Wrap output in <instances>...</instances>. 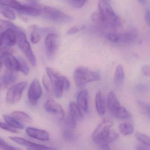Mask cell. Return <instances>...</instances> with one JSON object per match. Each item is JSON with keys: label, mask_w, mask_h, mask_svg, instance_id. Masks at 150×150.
I'll return each mask as SVG.
<instances>
[{"label": "cell", "mask_w": 150, "mask_h": 150, "mask_svg": "<svg viewBox=\"0 0 150 150\" xmlns=\"http://www.w3.org/2000/svg\"><path fill=\"white\" fill-rule=\"evenodd\" d=\"M95 105L97 113L100 115H103L105 113V108L103 97L100 92H97L96 95Z\"/></svg>", "instance_id": "cell-19"}, {"label": "cell", "mask_w": 150, "mask_h": 150, "mask_svg": "<svg viewBox=\"0 0 150 150\" xmlns=\"http://www.w3.org/2000/svg\"><path fill=\"white\" fill-rule=\"evenodd\" d=\"M76 123H77V121L68 114L65 120V125L67 127V129H74V128L76 127Z\"/></svg>", "instance_id": "cell-33"}, {"label": "cell", "mask_w": 150, "mask_h": 150, "mask_svg": "<svg viewBox=\"0 0 150 150\" xmlns=\"http://www.w3.org/2000/svg\"><path fill=\"white\" fill-rule=\"evenodd\" d=\"M0 5L11 8L19 12L22 9L23 5L19 1L13 0H0Z\"/></svg>", "instance_id": "cell-24"}, {"label": "cell", "mask_w": 150, "mask_h": 150, "mask_svg": "<svg viewBox=\"0 0 150 150\" xmlns=\"http://www.w3.org/2000/svg\"><path fill=\"white\" fill-rule=\"evenodd\" d=\"M27 85V81H23L11 87L8 89L6 96L7 103L14 104L19 102L21 99L23 92Z\"/></svg>", "instance_id": "cell-7"}, {"label": "cell", "mask_w": 150, "mask_h": 150, "mask_svg": "<svg viewBox=\"0 0 150 150\" xmlns=\"http://www.w3.org/2000/svg\"><path fill=\"white\" fill-rule=\"evenodd\" d=\"M17 34V41L18 46L34 67L36 65V59L32 51L30 44L27 40V36L23 30L18 31Z\"/></svg>", "instance_id": "cell-6"}, {"label": "cell", "mask_w": 150, "mask_h": 150, "mask_svg": "<svg viewBox=\"0 0 150 150\" xmlns=\"http://www.w3.org/2000/svg\"><path fill=\"white\" fill-rule=\"evenodd\" d=\"M108 108L112 115L121 107L119 101L115 93L110 92L108 96Z\"/></svg>", "instance_id": "cell-16"}, {"label": "cell", "mask_w": 150, "mask_h": 150, "mask_svg": "<svg viewBox=\"0 0 150 150\" xmlns=\"http://www.w3.org/2000/svg\"><path fill=\"white\" fill-rule=\"evenodd\" d=\"M11 116L19 122L30 123L32 122V119L30 116L25 112L21 111H14L11 113Z\"/></svg>", "instance_id": "cell-21"}, {"label": "cell", "mask_w": 150, "mask_h": 150, "mask_svg": "<svg viewBox=\"0 0 150 150\" xmlns=\"http://www.w3.org/2000/svg\"><path fill=\"white\" fill-rule=\"evenodd\" d=\"M4 64L7 71L14 72L19 71L20 63L19 60L13 55H9L5 57Z\"/></svg>", "instance_id": "cell-14"}, {"label": "cell", "mask_w": 150, "mask_h": 150, "mask_svg": "<svg viewBox=\"0 0 150 150\" xmlns=\"http://www.w3.org/2000/svg\"><path fill=\"white\" fill-rule=\"evenodd\" d=\"M150 9L149 8H147L145 11V20L148 25L150 24Z\"/></svg>", "instance_id": "cell-47"}, {"label": "cell", "mask_w": 150, "mask_h": 150, "mask_svg": "<svg viewBox=\"0 0 150 150\" xmlns=\"http://www.w3.org/2000/svg\"><path fill=\"white\" fill-rule=\"evenodd\" d=\"M119 42L124 44L131 43L135 42L138 38L137 31L134 29L118 34Z\"/></svg>", "instance_id": "cell-12"}, {"label": "cell", "mask_w": 150, "mask_h": 150, "mask_svg": "<svg viewBox=\"0 0 150 150\" xmlns=\"http://www.w3.org/2000/svg\"><path fill=\"white\" fill-rule=\"evenodd\" d=\"M3 64H4V62H3V60L1 59H0V72H1L2 68H3Z\"/></svg>", "instance_id": "cell-51"}, {"label": "cell", "mask_w": 150, "mask_h": 150, "mask_svg": "<svg viewBox=\"0 0 150 150\" xmlns=\"http://www.w3.org/2000/svg\"><path fill=\"white\" fill-rule=\"evenodd\" d=\"M88 99L89 94L86 90L81 91L77 96V103L81 110L87 112L88 109Z\"/></svg>", "instance_id": "cell-13"}, {"label": "cell", "mask_w": 150, "mask_h": 150, "mask_svg": "<svg viewBox=\"0 0 150 150\" xmlns=\"http://www.w3.org/2000/svg\"><path fill=\"white\" fill-rule=\"evenodd\" d=\"M30 39L31 42L33 43H38L41 40V36L38 32L36 31H34L31 33V35H30Z\"/></svg>", "instance_id": "cell-39"}, {"label": "cell", "mask_w": 150, "mask_h": 150, "mask_svg": "<svg viewBox=\"0 0 150 150\" xmlns=\"http://www.w3.org/2000/svg\"><path fill=\"white\" fill-rule=\"evenodd\" d=\"M17 41L16 31L12 29H8L5 30L3 35V43L7 46L14 45Z\"/></svg>", "instance_id": "cell-15"}, {"label": "cell", "mask_w": 150, "mask_h": 150, "mask_svg": "<svg viewBox=\"0 0 150 150\" xmlns=\"http://www.w3.org/2000/svg\"><path fill=\"white\" fill-rule=\"evenodd\" d=\"M91 19L92 21L97 24H101V23L100 18V15H99L98 12H94L92 15H91Z\"/></svg>", "instance_id": "cell-43"}, {"label": "cell", "mask_w": 150, "mask_h": 150, "mask_svg": "<svg viewBox=\"0 0 150 150\" xmlns=\"http://www.w3.org/2000/svg\"><path fill=\"white\" fill-rule=\"evenodd\" d=\"M36 7L40 10L43 17L51 21L66 23L72 20L71 16L55 8L43 5H38Z\"/></svg>", "instance_id": "cell-5"}, {"label": "cell", "mask_w": 150, "mask_h": 150, "mask_svg": "<svg viewBox=\"0 0 150 150\" xmlns=\"http://www.w3.org/2000/svg\"><path fill=\"white\" fill-rule=\"evenodd\" d=\"M135 137L137 139L141 142L146 147L148 148L150 147V139L148 136L140 132H137L135 134Z\"/></svg>", "instance_id": "cell-30"}, {"label": "cell", "mask_w": 150, "mask_h": 150, "mask_svg": "<svg viewBox=\"0 0 150 150\" xmlns=\"http://www.w3.org/2000/svg\"><path fill=\"white\" fill-rule=\"evenodd\" d=\"M85 26L84 25H75L74 27L68 30L67 34L69 35H74L78 33L79 31L82 30L85 28Z\"/></svg>", "instance_id": "cell-38"}, {"label": "cell", "mask_w": 150, "mask_h": 150, "mask_svg": "<svg viewBox=\"0 0 150 150\" xmlns=\"http://www.w3.org/2000/svg\"><path fill=\"white\" fill-rule=\"evenodd\" d=\"M44 108L47 112L54 115L59 120H63L64 117V111L63 108L58 103L54 100H47L45 103Z\"/></svg>", "instance_id": "cell-10"}, {"label": "cell", "mask_w": 150, "mask_h": 150, "mask_svg": "<svg viewBox=\"0 0 150 150\" xmlns=\"http://www.w3.org/2000/svg\"><path fill=\"white\" fill-rule=\"evenodd\" d=\"M42 83L46 90L49 93H52V87L51 84L50 83L49 80L47 79V77L45 76H44L43 77Z\"/></svg>", "instance_id": "cell-41"}, {"label": "cell", "mask_w": 150, "mask_h": 150, "mask_svg": "<svg viewBox=\"0 0 150 150\" xmlns=\"http://www.w3.org/2000/svg\"><path fill=\"white\" fill-rule=\"evenodd\" d=\"M118 129L120 133L125 136L130 135L134 131L132 125L128 122H123L120 124L118 126Z\"/></svg>", "instance_id": "cell-25"}, {"label": "cell", "mask_w": 150, "mask_h": 150, "mask_svg": "<svg viewBox=\"0 0 150 150\" xmlns=\"http://www.w3.org/2000/svg\"><path fill=\"white\" fill-rule=\"evenodd\" d=\"M0 27H2L3 28L12 29L16 31V33L18 31L23 30L21 28L11 22L6 20L0 19Z\"/></svg>", "instance_id": "cell-28"}, {"label": "cell", "mask_w": 150, "mask_h": 150, "mask_svg": "<svg viewBox=\"0 0 150 150\" xmlns=\"http://www.w3.org/2000/svg\"><path fill=\"white\" fill-rule=\"evenodd\" d=\"M113 115L115 117L121 119L128 118L129 116L128 110L126 108L122 106H121Z\"/></svg>", "instance_id": "cell-29"}, {"label": "cell", "mask_w": 150, "mask_h": 150, "mask_svg": "<svg viewBox=\"0 0 150 150\" xmlns=\"http://www.w3.org/2000/svg\"><path fill=\"white\" fill-rule=\"evenodd\" d=\"M9 139L16 144L23 146H26L27 148H35L40 147L42 146L43 145L36 144L29 140H27L23 138L17 137H9Z\"/></svg>", "instance_id": "cell-18"}, {"label": "cell", "mask_w": 150, "mask_h": 150, "mask_svg": "<svg viewBox=\"0 0 150 150\" xmlns=\"http://www.w3.org/2000/svg\"><path fill=\"white\" fill-rule=\"evenodd\" d=\"M113 124L111 119H104L98 125L92 134L93 140L103 150H110L108 138Z\"/></svg>", "instance_id": "cell-2"}, {"label": "cell", "mask_w": 150, "mask_h": 150, "mask_svg": "<svg viewBox=\"0 0 150 150\" xmlns=\"http://www.w3.org/2000/svg\"><path fill=\"white\" fill-rule=\"evenodd\" d=\"M59 46V38L54 33H50L45 41V54L50 60L53 59L56 55Z\"/></svg>", "instance_id": "cell-8"}, {"label": "cell", "mask_w": 150, "mask_h": 150, "mask_svg": "<svg viewBox=\"0 0 150 150\" xmlns=\"http://www.w3.org/2000/svg\"><path fill=\"white\" fill-rule=\"evenodd\" d=\"M4 120L6 121V124L13 129H24V126L23 124L16 120L11 116L4 115L3 116Z\"/></svg>", "instance_id": "cell-20"}, {"label": "cell", "mask_w": 150, "mask_h": 150, "mask_svg": "<svg viewBox=\"0 0 150 150\" xmlns=\"http://www.w3.org/2000/svg\"><path fill=\"white\" fill-rule=\"evenodd\" d=\"M3 76L4 88L8 87L12 85L16 79V75L15 72L7 71L6 72Z\"/></svg>", "instance_id": "cell-26"}, {"label": "cell", "mask_w": 150, "mask_h": 150, "mask_svg": "<svg viewBox=\"0 0 150 150\" xmlns=\"http://www.w3.org/2000/svg\"><path fill=\"white\" fill-rule=\"evenodd\" d=\"M28 150H57L52 147H49L43 145L42 146L40 147H35V148H27Z\"/></svg>", "instance_id": "cell-45"}, {"label": "cell", "mask_w": 150, "mask_h": 150, "mask_svg": "<svg viewBox=\"0 0 150 150\" xmlns=\"http://www.w3.org/2000/svg\"><path fill=\"white\" fill-rule=\"evenodd\" d=\"M18 13L22 14L37 16L41 15L40 10L36 7L31 6L28 5H23V7Z\"/></svg>", "instance_id": "cell-23"}, {"label": "cell", "mask_w": 150, "mask_h": 150, "mask_svg": "<svg viewBox=\"0 0 150 150\" xmlns=\"http://www.w3.org/2000/svg\"><path fill=\"white\" fill-rule=\"evenodd\" d=\"M73 129H67L65 130L63 133V137L67 141H73L76 140L77 136L73 131Z\"/></svg>", "instance_id": "cell-31"}, {"label": "cell", "mask_w": 150, "mask_h": 150, "mask_svg": "<svg viewBox=\"0 0 150 150\" xmlns=\"http://www.w3.org/2000/svg\"><path fill=\"white\" fill-rule=\"evenodd\" d=\"M119 138V134L113 130L111 129L108 138V143H113L117 140Z\"/></svg>", "instance_id": "cell-40"}, {"label": "cell", "mask_w": 150, "mask_h": 150, "mask_svg": "<svg viewBox=\"0 0 150 150\" xmlns=\"http://www.w3.org/2000/svg\"><path fill=\"white\" fill-rule=\"evenodd\" d=\"M138 103L139 105L140 106V107L143 109V110H144V112L148 113V115H149V106L147 105V104L145 103H144L143 102L139 100L138 101Z\"/></svg>", "instance_id": "cell-46"}, {"label": "cell", "mask_w": 150, "mask_h": 150, "mask_svg": "<svg viewBox=\"0 0 150 150\" xmlns=\"http://www.w3.org/2000/svg\"><path fill=\"white\" fill-rule=\"evenodd\" d=\"M150 67L148 65H144L141 68V72L145 77H150Z\"/></svg>", "instance_id": "cell-44"}, {"label": "cell", "mask_w": 150, "mask_h": 150, "mask_svg": "<svg viewBox=\"0 0 150 150\" xmlns=\"http://www.w3.org/2000/svg\"><path fill=\"white\" fill-rule=\"evenodd\" d=\"M4 81H3V76H0V92L4 88Z\"/></svg>", "instance_id": "cell-49"}, {"label": "cell", "mask_w": 150, "mask_h": 150, "mask_svg": "<svg viewBox=\"0 0 150 150\" xmlns=\"http://www.w3.org/2000/svg\"><path fill=\"white\" fill-rule=\"evenodd\" d=\"M98 9L101 25L112 29H116L122 26L121 19L115 13L108 1H100Z\"/></svg>", "instance_id": "cell-1"}, {"label": "cell", "mask_w": 150, "mask_h": 150, "mask_svg": "<svg viewBox=\"0 0 150 150\" xmlns=\"http://www.w3.org/2000/svg\"><path fill=\"white\" fill-rule=\"evenodd\" d=\"M0 148L3 150H22L21 148L15 147L9 144L0 137Z\"/></svg>", "instance_id": "cell-32"}, {"label": "cell", "mask_w": 150, "mask_h": 150, "mask_svg": "<svg viewBox=\"0 0 150 150\" xmlns=\"http://www.w3.org/2000/svg\"><path fill=\"white\" fill-rule=\"evenodd\" d=\"M69 115L76 121H80L83 118L82 111L77 103L71 101L69 105Z\"/></svg>", "instance_id": "cell-17"}, {"label": "cell", "mask_w": 150, "mask_h": 150, "mask_svg": "<svg viewBox=\"0 0 150 150\" xmlns=\"http://www.w3.org/2000/svg\"><path fill=\"white\" fill-rule=\"evenodd\" d=\"M14 52L13 49L9 47H5L0 49V59L12 55Z\"/></svg>", "instance_id": "cell-35"}, {"label": "cell", "mask_w": 150, "mask_h": 150, "mask_svg": "<svg viewBox=\"0 0 150 150\" xmlns=\"http://www.w3.org/2000/svg\"><path fill=\"white\" fill-rule=\"evenodd\" d=\"M73 77L75 85L79 88L84 87L88 83L99 81L101 78L99 72L84 66L76 68Z\"/></svg>", "instance_id": "cell-4"}, {"label": "cell", "mask_w": 150, "mask_h": 150, "mask_svg": "<svg viewBox=\"0 0 150 150\" xmlns=\"http://www.w3.org/2000/svg\"><path fill=\"white\" fill-rule=\"evenodd\" d=\"M125 79V72L123 68L121 65H118L115 71L114 81L117 86L122 85Z\"/></svg>", "instance_id": "cell-22"}, {"label": "cell", "mask_w": 150, "mask_h": 150, "mask_svg": "<svg viewBox=\"0 0 150 150\" xmlns=\"http://www.w3.org/2000/svg\"><path fill=\"white\" fill-rule=\"evenodd\" d=\"M26 131L29 137L38 140L46 141L50 140V139L49 132L44 130L33 127H27Z\"/></svg>", "instance_id": "cell-11"}, {"label": "cell", "mask_w": 150, "mask_h": 150, "mask_svg": "<svg viewBox=\"0 0 150 150\" xmlns=\"http://www.w3.org/2000/svg\"><path fill=\"white\" fill-rule=\"evenodd\" d=\"M46 73L52 86L53 92L57 98H60L63 93L69 89L70 81L65 76L50 67L46 68Z\"/></svg>", "instance_id": "cell-3"}, {"label": "cell", "mask_w": 150, "mask_h": 150, "mask_svg": "<svg viewBox=\"0 0 150 150\" xmlns=\"http://www.w3.org/2000/svg\"><path fill=\"white\" fill-rule=\"evenodd\" d=\"M18 60H19V63H20L19 71L21 72L24 75H28L29 72V68L27 63L22 59H19Z\"/></svg>", "instance_id": "cell-34"}, {"label": "cell", "mask_w": 150, "mask_h": 150, "mask_svg": "<svg viewBox=\"0 0 150 150\" xmlns=\"http://www.w3.org/2000/svg\"><path fill=\"white\" fill-rule=\"evenodd\" d=\"M42 94V90L40 83L36 79L33 80L28 91V98L30 104L33 106L36 105Z\"/></svg>", "instance_id": "cell-9"}, {"label": "cell", "mask_w": 150, "mask_h": 150, "mask_svg": "<svg viewBox=\"0 0 150 150\" xmlns=\"http://www.w3.org/2000/svg\"><path fill=\"white\" fill-rule=\"evenodd\" d=\"M0 129L8 131L10 132H13V133H17L18 132V131L17 130L11 128L9 126H8L6 124L1 122H0Z\"/></svg>", "instance_id": "cell-42"}, {"label": "cell", "mask_w": 150, "mask_h": 150, "mask_svg": "<svg viewBox=\"0 0 150 150\" xmlns=\"http://www.w3.org/2000/svg\"><path fill=\"white\" fill-rule=\"evenodd\" d=\"M0 13L4 17L11 21H14L16 19L14 12L7 7L0 5Z\"/></svg>", "instance_id": "cell-27"}, {"label": "cell", "mask_w": 150, "mask_h": 150, "mask_svg": "<svg viewBox=\"0 0 150 150\" xmlns=\"http://www.w3.org/2000/svg\"><path fill=\"white\" fill-rule=\"evenodd\" d=\"M68 3L72 7L76 9L81 8L85 5L86 1H69Z\"/></svg>", "instance_id": "cell-36"}, {"label": "cell", "mask_w": 150, "mask_h": 150, "mask_svg": "<svg viewBox=\"0 0 150 150\" xmlns=\"http://www.w3.org/2000/svg\"><path fill=\"white\" fill-rule=\"evenodd\" d=\"M137 150H149L148 147L146 146H137Z\"/></svg>", "instance_id": "cell-50"}, {"label": "cell", "mask_w": 150, "mask_h": 150, "mask_svg": "<svg viewBox=\"0 0 150 150\" xmlns=\"http://www.w3.org/2000/svg\"><path fill=\"white\" fill-rule=\"evenodd\" d=\"M106 38L108 41L112 42L118 43L119 42V37L118 34L117 33L112 32L107 33Z\"/></svg>", "instance_id": "cell-37"}, {"label": "cell", "mask_w": 150, "mask_h": 150, "mask_svg": "<svg viewBox=\"0 0 150 150\" xmlns=\"http://www.w3.org/2000/svg\"><path fill=\"white\" fill-rule=\"evenodd\" d=\"M4 29L0 27V47L2 46L3 44V35H4Z\"/></svg>", "instance_id": "cell-48"}]
</instances>
